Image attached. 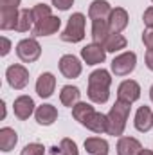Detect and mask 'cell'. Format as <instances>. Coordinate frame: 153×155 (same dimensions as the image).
I'll list each match as a JSON object with an SVG mask.
<instances>
[{
  "instance_id": "cell-1",
  "label": "cell",
  "mask_w": 153,
  "mask_h": 155,
  "mask_svg": "<svg viewBox=\"0 0 153 155\" xmlns=\"http://www.w3.org/2000/svg\"><path fill=\"white\" fill-rule=\"evenodd\" d=\"M72 116L79 124L86 126L94 134H108V116L96 112L92 105L88 103H77L72 107Z\"/></svg>"
},
{
  "instance_id": "cell-2",
  "label": "cell",
  "mask_w": 153,
  "mask_h": 155,
  "mask_svg": "<svg viewBox=\"0 0 153 155\" xmlns=\"http://www.w3.org/2000/svg\"><path fill=\"white\" fill-rule=\"evenodd\" d=\"M110 85H112V76L105 69H97L88 76V97L90 101L103 105L110 97Z\"/></svg>"
},
{
  "instance_id": "cell-3",
  "label": "cell",
  "mask_w": 153,
  "mask_h": 155,
  "mask_svg": "<svg viewBox=\"0 0 153 155\" xmlns=\"http://www.w3.org/2000/svg\"><path fill=\"white\" fill-rule=\"evenodd\" d=\"M132 103H126V101H121L117 99L114 103V107L110 108L108 112V134L110 135H122L124 128H126V121H128V116H130V107Z\"/></svg>"
},
{
  "instance_id": "cell-4",
  "label": "cell",
  "mask_w": 153,
  "mask_h": 155,
  "mask_svg": "<svg viewBox=\"0 0 153 155\" xmlns=\"http://www.w3.org/2000/svg\"><path fill=\"white\" fill-rule=\"evenodd\" d=\"M85 22H86L85 15L74 13V15L69 18L67 27H65L63 33H61V40H63V41H69V43H77V41H81V40L85 38Z\"/></svg>"
},
{
  "instance_id": "cell-5",
  "label": "cell",
  "mask_w": 153,
  "mask_h": 155,
  "mask_svg": "<svg viewBox=\"0 0 153 155\" xmlns=\"http://www.w3.org/2000/svg\"><path fill=\"white\" fill-rule=\"evenodd\" d=\"M40 54H41V45L36 41V38H24L16 45V56L24 63L36 61L40 58Z\"/></svg>"
},
{
  "instance_id": "cell-6",
  "label": "cell",
  "mask_w": 153,
  "mask_h": 155,
  "mask_svg": "<svg viewBox=\"0 0 153 155\" xmlns=\"http://www.w3.org/2000/svg\"><path fill=\"white\" fill-rule=\"evenodd\" d=\"M135 65H137V56H135V52L128 51V52H122L114 58L112 72L115 76H128L130 72L135 71Z\"/></svg>"
},
{
  "instance_id": "cell-7",
  "label": "cell",
  "mask_w": 153,
  "mask_h": 155,
  "mask_svg": "<svg viewBox=\"0 0 153 155\" xmlns=\"http://www.w3.org/2000/svg\"><path fill=\"white\" fill-rule=\"evenodd\" d=\"M5 78H7V83L11 88L15 90H22L27 87L29 83V71L24 67V65H9L7 71H5Z\"/></svg>"
},
{
  "instance_id": "cell-8",
  "label": "cell",
  "mask_w": 153,
  "mask_h": 155,
  "mask_svg": "<svg viewBox=\"0 0 153 155\" xmlns=\"http://www.w3.org/2000/svg\"><path fill=\"white\" fill-rule=\"evenodd\" d=\"M81 58L85 60L86 65H99L106 58V49L99 43H88L81 49Z\"/></svg>"
},
{
  "instance_id": "cell-9",
  "label": "cell",
  "mask_w": 153,
  "mask_h": 155,
  "mask_svg": "<svg viewBox=\"0 0 153 155\" xmlns=\"http://www.w3.org/2000/svg\"><path fill=\"white\" fill-rule=\"evenodd\" d=\"M61 27V18L58 16H47L43 20H40L33 27V35L40 38V36H50L54 33H58V29Z\"/></svg>"
},
{
  "instance_id": "cell-10",
  "label": "cell",
  "mask_w": 153,
  "mask_h": 155,
  "mask_svg": "<svg viewBox=\"0 0 153 155\" xmlns=\"http://www.w3.org/2000/svg\"><path fill=\"white\" fill-rule=\"evenodd\" d=\"M141 97V85L133 79H126L119 85L117 88V99L126 101V103H133Z\"/></svg>"
},
{
  "instance_id": "cell-11",
  "label": "cell",
  "mask_w": 153,
  "mask_h": 155,
  "mask_svg": "<svg viewBox=\"0 0 153 155\" xmlns=\"http://www.w3.org/2000/svg\"><path fill=\"white\" fill-rule=\"evenodd\" d=\"M81 71H83L81 61L77 60L74 54H65V56H61V60H60V72L65 78L74 79V78H77L81 74Z\"/></svg>"
},
{
  "instance_id": "cell-12",
  "label": "cell",
  "mask_w": 153,
  "mask_h": 155,
  "mask_svg": "<svg viewBox=\"0 0 153 155\" xmlns=\"http://www.w3.org/2000/svg\"><path fill=\"white\" fill-rule=\"evenodd\" d=\"M13 110H15V116L18 117L20 121L29 119L31 114L34 112V101H33V97H29V96L16 97L15 103H13Z\"/></svg>"
},
{
  "instance_id": "cell-13",
  "label": "cell",
  "mask_w": 153,
  "mask_h": 155,
  "mask_svg": "<svg viewBox=\"0 0 153 155\" xmlns=\"http://www.w3.org/2000/svg\"><path fill=\"white\" fill-rule=\"evenodd\" d=\"M54 88H56V78H54V74H50V72L40 74L38 81H36V94L40 97H43V99L50 97L54 94Z\"/></svg>"
},
{
  "instance_id": "cell-14",
  "label": "cell",
  "mask_w": 153,
  "mask_h": 155,
  "mask_svg": "<svg viewBox=\"0 0 153 155\" xmlns=\"http://www.w3.org/2000/svg\"><path fill=\"white\" fill-rule=\"evenodd\" d=\"M128 20H130V18H128L126 9H122V7L112 9V13H110V16H108L110 31H112V33H121V31H124L126 25H128Z\"/></svg>"
},
{
  "instance_id": "cell-15",
  "label": "cell",
  "mask_w": 153,
  "mask_h": 155,
  "mask_svg": "<svg viewBox=\"0 0 153 155\" xmlns=\"http://www.w3.org/2000/svg\"><path fill=\"white\" fill-rule=\"evenodd\" d=\"M135 128L139 130V132H150L153 128V112L150 107H141L139 110H137V114H135Z\"/></svg>"
},
{
  "instance_id": "cell-16",
  "label": "cell",
  "mask_w": 153,
  "mask_h": 155,
  "mask_svg": "<svg viewBox=\"0 0 153 155\" xmlns=\"http://www.w3.org/2000/svg\"><path fill=\"white\" fill-rule=\"evenodd\" d=\"M110 13H112V5L106 0H94L88 7L90 20H108Z\"/></svg>"
},
{
  "instance_id": "cell-17",
  "label": "cell",
  "mask_w": 153,
  "mask_h": 155,
  "mask_svg": "<svg viewBox=\"0 0 153 155\" xmlns=\"http://www.w3.org/2000/svg\"><path fill=\"white\" fill-rule=\"evenodd\" d=\"M110 35H112V31H110L108 20H92V40H94V43L103 45Z\"/></svg>"
},
{
  "instance_id": "cell-18",
  "label": "cell",
  "mask_w": 153,
  "mask_h": 155,
  "mask_svg": "<svg viewBox=\"0 0 153 155\" xmlns=\"http://www.w3.org/2000/svg\"><path fill=\"white\" fill-rule=\"evenodd\" d=\"M34 117H36L38 124H41V126H50L58 119V110L52 105H41V107L36 108Z\"/></svg>"
},
{
  "instance_id": "cell-19",
  "label": "cell",
  "mask_w": 153,
  "mask_h": 155,
  "mask_svg": "<svg viewBox=\"0 0 153 155\" xmlns=\"http://www.w3.org/2000/svg\"><path fill=\"white\" fill-rule=\"evenodd\" d=\"M142 150V144L133 137H121L117 143V153L119 155H139Z\"/></svg>"
},
{
  "instance_id": "cell-20",
  "label": "cell",
  "mask_w": 153,
  "mask_h": 155,
  "mask_svg": "<svg viewBox=\"0 0 153 155\" xmlns=\"http://www.w3.org/2000/svg\"><path fill=\"white\" fill-rule=\"evenodd\" d=\"M108 143L101 137H88L85 139V150L90 155H108Z\"/></svg>"
},
{
  "instance_id": "cell-21",
  "label": "cell",
  "mask_w": 153,
  "mask_h": 155,
  "mask_svg": "<svg viewBox=\"0 0 153 155\" xmlns=\"http://www.w3.org/2000/svg\"><path fill=\"white\" fill-rule=\"evenodd\" d=\"M79 97H81L79 88H77V87H72V85H65V87L61 88V92H60V101H61L65 107H69V108L76 107L77 103H79Z\"/></svg>"
},
{
  "instance_id": "cell-22",
  "label": "cell",
  "mask_w": 153,
  "mask_h": 155,
  "mask_svg": "<svg viewBox=\"0 0 153 155\" xmlns=\"http://www.w3.org/2000/svg\"><path fill=\"white\" fill-rule=\"evenodd\" d=\"M16 143H18V134H16L13 128L4 126V128L0 130V150L7 153V152H11V150L15 148Z\"/></svg>"
},
{
  "instance_id": "cell-23",
  "label": "cell",
  "mask_w": 153,
  "mask_h": 155,
  "mask_svg": "<svg viewBox=\"0 0 153 155\" xmlns=\"http://www.w3.org/2000/svg\"><path fill=\"white\" fill-rule=\"evenodd\" d=\"M33 22H34L33 11H29V9H20L18 20H16V31H18V33H27L29 29L34 27Z\"/></svg>"
},
{
  "instance_id": "cell-24",
  "label": "cell",
  "mask_w": 153,
  "mask_h": 155,
  "mask_svg": "<svg viewBox=\"0 0 153 155\" xmlns=\"http://www.w3.org/2000/svg\"><path fill=\"white\" fill-rule=\"evenodd\" d=\"M126 45H128V41L126 38L121 35V33H112L106 41L103 43V47L108 51V52H117V51H121V49H126Z\"/></svg>"
},
{
  "instance_id": "cell-25",
  "label": "cell",
  "mask_w": 153,
  "mask_h": 155,
  "mask_svg": "<svg viewBox=\"0 0 153 155\" xmlns=\"http://www.w3.org/2000/svg\"><path fill=\"white\" fill-rule=\"evenodd\" d=\"M50 153H56V155H79V152H77L76 143H74L72 139L65 137V139H61L60 146H52V148H50Z\"/></svg>"
},
{
  "instance_id": "cell-26",
  "label": "cell",
  "mask_w": 153,
  "mask_h": 155,
  "mask_svg": "<svg viewBox=\"0 0 153 155\" xmlns=\"http://www.w3.org/2000/svg\"><path fill=\"white\" fill-rule=\"evenodd\" d=\"M31 11H33V16H34V24L47 18V16H52L50 15V5H47V4H36Z\"/></svg>"
},
{
  "instance_id": "cell-27",
  "label": "cell",
  "mask_w": 153,
  "mask_h": 155,
  "mask_svg": "<svg viewBox=\"0 0 153 155\" xmlns=\"http://www.w3.org/2000/svg\"><path fill=\"white\" fill-rule=\"evenodd\" d=\"M43 153H45L43 144H40V143H31V144L24 146V150H22L20 155H43Z\"/></svg>"
},
{
  "instance_id": "cell-28",
  "label": "cell",
  "mask_w": 153,
  "mask_h": 155,
  "mask_svg": "<svg viewBox=\"0 0 153 155\" xmlns=\"http://www.w3.org/2000/svg\"><path fill=\"white\" fill-rule=\"evenodd\" d=\"M22 0H0V11H18Z\"/></svg>"
},
{
  "instance_id": "cell-29",
  "label": "cell",
  "mask_w": 153,
  "mask_h": 155,
  "mask_svg": "<svg viewBox=\"0 0 153 155\" xmlns=\"http://www.w3.org/2000/svg\"><path fill=\"white\" fill-rule=\"evenodd\" d=\"M52 5L60 11H69L74 5V0H52Z\"/></svg>"
},
{
  "instance_id": "cell-30",
  "label": "cell",
  "mask_w": 153,
  "mask_h": 155,
  "mask_svg": "<svg viewBox=\"0 0 153 155\" xmlns=\"http://www.w3.org/2000/svg\"><path fill=\"white\" fill-rule=\"evenodd\" d=\"M142 20H144V25H146L148 29H153V7H148V9L144 11Z\"/></svg>"
},
{
  "instance_id": "cell-31",
  "label": "cell",
  "mask_w": 153,
  "mask_h": 155,
  "mask_svg": "<svg viewBox=\"0 0 153 155\" xmlns=\"http://www.w3.org/2000/svg\"><path fill=\"white\" fill-rule=\"evenodd\" d=\"M142 41L148 49H153V29H146L142 33Z\"/></svg>"
},
{
  "instance_id": "cell-32",
  "label": "cell",
  "mask_w": 153,
  "mask_h": 155,
  "mask_svg": "<svg viewBox=\"0 0 153 155\" xmlns=\"http://www.w3.org/2000/svg\"><path fill=\"white\" fill-rule=\"evenodd\" d=\"M0 41H2V51H0V54H2V56L9 54V51H11V41L5 38V36H2V38H0Z\"/></svg>"
},
{
  "instance_id": "cell-33",
  "label": "cell",
  "mask_w": 153,
  "mask_h": 155,
  "mask_svg": "<svg viewBox=\"0 0 153 155\" xmlns=\"http://www.w3.org/2000/svg\"><path fill=\"white\" fill-rule=\"evenodd\" d=\"M146 67L153 71V49H148L146 51Z\"/></svg>"
},
{
  "instance_id": "cell-34",
  "label": "cell",
  "mask_w": 153,
  "mask_h": 155,
  "mask_svg": "<svg viewBox=\"0 0 153 155\" xmlns=\"http://www.w3.org/2000/svg\"><path fill=\"white\" fill-rule=\"evenodd\" d=\"M139 155H153V152L151 150H146V148H144V150H141V153Z\"/></svg>"
},
{
  "instance_id": "cell-35",
  "label": "cell",
  "mask_w": 153,
  "mask_h": 155,
  "mask_svg": "<svg viewBox=\"0 0 153 155\" xmlns=\"http://www.w3.org/2000/svg\"><path fill=\"white\" fill-rule=\"evenodd\" d=\"M150 97H151V101H153V85H151V88H150Z\"/></svg>"
},
{
  "instance_id": "cell-36",
  "label": "cell",
  "mask_w": 153,
  "mask_h": 155,
  "mask_svg": "<svg viewBox=\"0 0 153 155\" xmlns=\"http://www.w3.org/2000/svg\"><path fill=\"white\" fill-rule=\"evenodd\" d=\"M52 155H56V153H52Z\"/></svg>"
},
{
  "instance_id": "cell-37",
  "label": "cell",
  "mask_w": 153,
  "mask_h": 155,
  "mask_svg": "<svg viewBox=\"0 0 153 155\" xmlns=\"http://www.w3.org/2000/svg\"><path fill=\"white\" fill-rule=\"evenodd\" d=\"M151 2H153V0H151Z\"/></svg>"
}]
</instances>
